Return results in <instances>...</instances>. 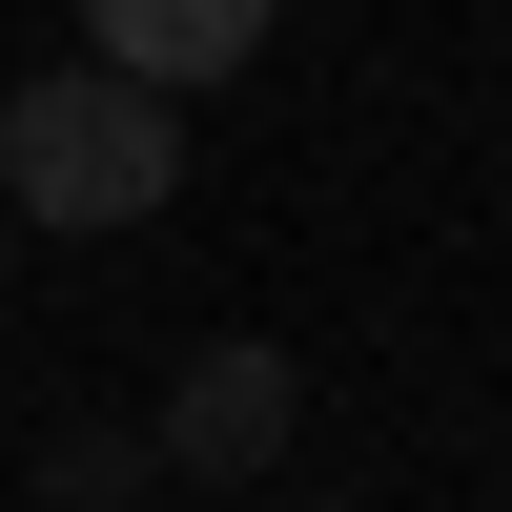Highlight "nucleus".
Here are the masks:
<instances>
[{
  "mask_svg": "<svg viewBox=\"0 0 512 512\" xmlns=\"http://www.w3.org/2000/svg\"><path fill=\"white\" fill-rule=\"evenodd\" d=\"M82 62L144 82V103H185V82H246V62H267V0H82Z\"/></svg>",
  "mask_w": 512,
  "mask_h": 512,
  "instance_id": "nucleus-3",
  "label": "nucleus"
},
{
  "mask_svg": "<svg viewBox=\"0 0 512 512\" xmlns=\"http://www.w3.org/2000/svg\"><path fill=\"white\" fill-rule=\"evenodd\" d=\"M0 267H21V226H0Z\"/></svg>",
  "mask_w": 512,
  "mask_h": 512,
  "instance_id": "nucleus-5",
  "label": "nucleus"
},
{
  "mask_svg": "<svg viewBox=\"0 0 512 512\" xmlns=\"http://www.w3.org/2000/svg\"><path fill=\"white\" fill-rule=\"evenodd\" d=\"M164 185H185V103H144L103 62L0 82V226H144Z\"/></svg>",
  "mask_w": 512,
  "mask_h": 512,
  "instance_id": "nucleus-1",
  "label": "nucleus"
},
{
  "mask_svg": "<svg viewBox=\"0 0 512 512\" xmlns=\"http://www.w3.org/2000/svg\"><path fill=\"white\" fill-rule=\"evenodd\" d=\"M123 472H144V431H41V512H123Z\"/></svg>",
  "mask_w": 512,
  "mask_h": 512,
  "instance_id": "nucleus-4",
  "label": "nucleus"
},
{
  "mask_svg": "<svg viewBox=\"0 0 512 512\" xmlns=\"http://www.w3.org/2000/svg\"><path fill=\"white\" fill-rule=\"evenodd\" d=\"M287 431H308V369H287L267 328L185 349V369H164V410H144V451H164L185 492H267V472H287Z\"/></svg>",
  "mask_w": 512,
  "mask_h": 512,
  "instance_id": "nucleus-2",
  "label": "nucleus"
},
{
  "mask_svg": "<svg viewBox=\"0 0 512 512\" xmlns=\"http://www.w3.org/2000/svg\"><path fill=\"white\" fill-rule=\"evenodd\" d=\"M308 512H349V492H308Z\"/></svg>",
  "mask_w": 512,
  "mask_h": 512,
  "instance_id": "nucleus-6",
  "label": "nucleus"
}]
</instances>
